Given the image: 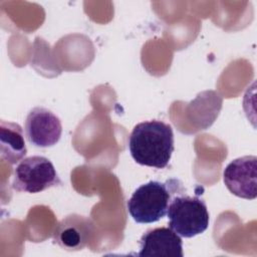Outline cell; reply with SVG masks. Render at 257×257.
Wrapping results in <instances>:
<instances>
[{"instance_id": "277c9868", "label": "cell", "mask_w": 257, "mask_h": 257, "mask_svg": "<svg viewBox=\"0 0 257 257\" xmlns=\"http://www.w3.org/2000/svg\"><path fill=\"white\" fill-rule=\"evenodd\" d=\"M61 185L53 164L45 157L31 156L19 162L14 169L12 188L17 192L40 193Z\"/></svg>"}, {"instance_id": "6da1fadb", "label": "cell", "mask_w": 257, "mask_h": 257, "mask_svg": "<svg viewBox=\"0 0 257 257\" xmlns=\"http://www.w3.org/2000/svg\"><path fill=\"white\" fill-rule=\"evenodd\" d=\"M130 153L136 163L156 169L166 168L174 152V133L162 120L138 123L128 140Z\"/></svg>"}, {"instance_id": "ba28073f", "label": "cell", "mask_w": 257, "mask_h": 257, "mask_svg": "<svg viewBox=\"0 0 257 257\" xmlns=\"http://www.w3.org/2000/svg\"><path fill=\"white\" fill-rule=\"evenodd\" d=\"M139 256L183 257V241L171 228L148 230L140 240Z\"/></svg>"}, {"instance_id": "3957f363", "label": "cell", "mask_w": 257, "mask_h": 257, "mask_svg": "<svg viewBox=\"0 0 257 257\" xmlns=\"http://www.w3.org/2000/svg\"><path fill=\"white\" fill-rule=\"evenodd\" d=\"M170 228L179 236L192 238L205 232L209 226V212L199 196H188L184 191L176 194L167 211Z\"/></svg>"}, {"instance_id": "8992f818", "label": "cell", "mask_w": 257, "mask_h": 257, "mask_svg": "<svg viewBox=\"0 0 257 257\" xmlns=\"http://www.w3.org/2000/svg\"><path fill=\"white\" fill-rule=\"evenodd\" d=\"M61 134V121L51 110L36 106L27 114L25 135L31 145L37 148L52 147L59 142Z\"/></svg>"}, {"instance_id": "52a82bcc", "label": "cell", "mask_w": 257, "mask_h": 257, "mask_svg": "<svg viewBox=\"0 0 257 257\" xmlns=\"http://www.w3.org/2000/svg\"><path fill=\"white\" fill-rule=\"evenodd\" d=\"M95 233L93 222L77 214L63 218L53 232V242L66 251H79L92 239Z\"/></svg>"}, {"instance_id": "9c48e42d", "label": "cell", "mask_w": 257, "mask_h": 257, "mask_svg": "<svg viewBox=\"0 0 257 257\" xmlns=\"http://www.w3.org/2000/svg\"><path fill=\"white\" fill-rule=\"evenodd\" d=\"M0 153L1 159L14 165L27 153L23 130L18 123L1 120L0 122Z\"/></svg>"}, {"instance_id": "5b68a950", "label": "cell", "mask_w": 257, "mask_h": 257, "mask_svg": "<svg viewBox=\"0 0 257 257\" xmlns=\"http://www.w3.org/2000/svg\"><path fill=\"white\" fill-rule=\"evenodd\" d=\"M227 189L235 196L253 200L257 197V158L245 156L233 160L223 172Z\"/></svg>"}, {"instance_id": "7a4b0ae2", "label": "cell", "mask_w": 257, "mask_h": 257, "mask_svg": "<svg viewBox=\"0 0 257 257\" xmlns=\"http://www.w3.org/2000/svg\"><path fill=\"white\" fill-rule=\"evenodd\" d=\"M184 191L182 183L177 179L165 183L150 181L140 186L126 203L132 218L140 224L155 223L167 215L172 198Z\"/></svg>"}]
</instances>
